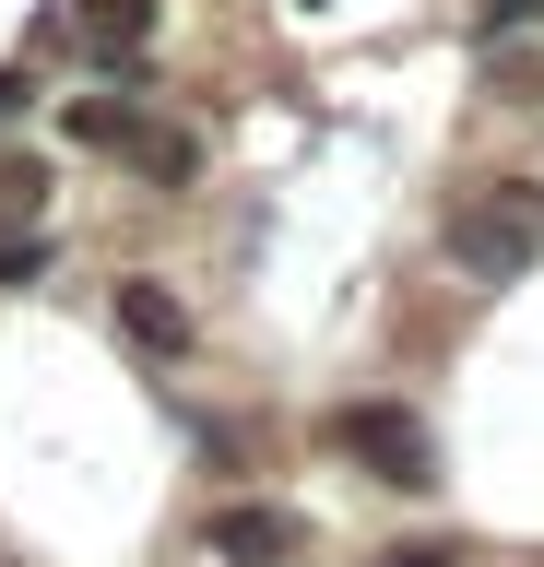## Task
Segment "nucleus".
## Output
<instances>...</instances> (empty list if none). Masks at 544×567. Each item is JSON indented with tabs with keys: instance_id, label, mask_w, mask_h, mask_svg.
I'll list each match as a JSON object with an SVG mask.
<instances>
[{
	"instance_id": "obj_1",
	"label": "nucleus",
	"mask_w": 544,
	"mask_h": 567,
	"mask_svg": "<svg viewBox=\"0 0 544 567\" xmlns=\"http://www.w3.org/2000/svg\"><path fill=\"white\" fill-rule=\"evenodd\" d=\"M438 248L473 284H521L544 260V177H473L462 202L438 213Z\"/></svg>"
},
{
	"instance_id": "obj_2",
	"label": "nucleus",
	"mask_w": 544,
	"mask_h": 567,
	"mask_svg": "<svg viewBox=\"0 0 544 567\" xmlns=\"http://www.w3.org/2000/svg\"><path fill=\"white\" fill-rule=\"evenodd\" d=\"M60 142H72V154H119L143 189H189V177H202V142L166 131V118H143L131 95H72L60 106Z\"/></svg>"
},
{
	"instance_id": "obj_3",
	"label": "nucleus",
	"mask_w": 544,
	"mask_h": 567,
	"mask_svg": "<svg viewBox=\"0 0 544 567\" xmlns=\"http://www.w3.org/2000/svg\"><path fill=\"white\" fill-rule=\"evenodd\" d=\"M331 450L356 461V473H379V485H402V496L438 485V437H427L414 402H343V414H331Z\"/></svg>"
},
{
	"instance_id": "obj_4",
	"label": "nucleus",
	"mask_w": 544,
	"mask_h": 567,
	"mask_svg": "<svg viewBox=\"0 0 544 567\" xmlns=\"http://www.w3.org/2000/svg\"><path fill=\"white\" fill-rule=\"evenodd\" d=\"M107 308H119V331H131L154 367H178V354H189V296H178L166 272H119V284H107Z\"/></svg>"
},
{
	"instance_id": "obj_5",
	"label": "nucleus",
	"mask_w": 544,
	"mask_h": 567,
	"mask_svg": "<svg viewBox=\"0 0 544 567\" xmlns=\"http://www.w3.org/2000/svg\"><path fill=\"white\" fill-rule=\"evenodd\" d=\"M154 24H166V0H72V35L95 48V60H143Z\"/></svg>"
},
{
	"instance_id": "obj_6",
	"label": "nucleus",
	"mask_w": 544,
	"mask_h": 567,
	"mask_svg": "<svg viewBox=\"0 0 544 567\" xmlns=\"http://www.w3.org/2000/svg\"><path fill=\"white\" fill-rule=\"evenodd\" d=\"M225 567H285L296 556V520L285 508H214V532H202Z\"/></svg>"
},
{
	"instance_id": "obj_7",
	"label": "nucleus",
	"mask_w": 544,
	"mask_h": 567,
	"mask_svg": "<svg viewBox=\"0 0 544 567\" xmlns=\"http://www.w3.org/2000/svg\"><path fill=\"white\" fill-rule=\"evenodd\" d=\"M485 24H497V35L509 24H544V0H485Z\"/></svg>"
},
{
	"instance_id": "obj_8",
	"label": "nucleus",
	"mask_w": 544,
	"mask_h": 567,
	"mask_svg": "<svg viewBox=\"0 0 544 567\" xmlns=\"http://www.w3.org/2000/svg\"><path fill=\"white\" fill-rule=\"evenodd\" d=\"M379 567H462L450 544H402V556H379Z\"/></svg>"
},
{
	"instance_id": "obj_9",
	"label": "nucleus",
	"mask_w": 544,
	"mask_h": 567,
	"mask_svg": "<svg viewBox=\"0 0 544 567\" xmlns=\"http://www.w3.org/2000/svg\"><path fill=\"white\" fill-rule=\"evenodd\" d=\"M296 12H331V0H296Z\"/></svg>"
}]
</instances>
